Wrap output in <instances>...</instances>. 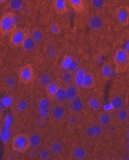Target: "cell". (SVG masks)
<instances>
[{
    "label": "cell",
    "instance_id": "obj_25",
    "mask_svg": "<svg viewBox=\"0 0 129 160\" xmlns=\"http://www.w3.org/2000/svg\"><path fill=\"white\" fill-rule=\"evenodd\" d=\"M111 120H112V118H111L110 115L107 112L101 113L100 117H99V122H100V124L101 125L103 126L109 124L111 122Z\"/></svg>",
    "mask_w": 129,
    "mask_h": 160
},
{
    "label": "cell",
    "instance_id": "obj_30",
    "mask_svg": "<svg viewBox=\"0 0 129 160\" xmlns=\"http://www.w3.org/2000/svg\"><path fill=\"white\" fill-rule=\"evenodd\" d=\"M51 81H52L51 79V77L49 74L47 73H43L42 75H41L40 76V78H39V82H40V83L44 85V87L46 86L47 84H49Z\"/></svg>",
    "mask_w": 129,
    "mask_h": 160
},
{
    "label": "cell",
    "instance_id": "obj_36",
    "mask_svg": "<svg viewBox=\"0 0 129 160\" xmlns=\"http://www.w3.org/2000/svg\"><path fill=\"white\" fill-rule=\"evenodd\" d=\"M7 1V0H0V4H3V3H4V2H6Z\"/></svg>",
    "mask_w": 129,
    "mask_h": 160
},
{
    "label": "cell",
    "instance_id": "obj_31",
    "mask_svg": "<svg viewBox=\"0 0 129 160\" xmlns=\"http://www.w3.org/2000/svg\"><path fill=\"white\" fill-rule=\"evenodd\" d=\"M73 60V58H72V56L65 55L64 58L62 59V62H61V67L62 69H63L64 70L67 69L68 67L70 66V64H71V62Z\"/></svg>",
    "mask_w": 129,
    "mask_h": 160
},
{
    "label": "cell",
    "instance_id": "obj_32",
    "mask_svg": "<svg viewBox=\"0 0 129 160\" xmlns=\"http://www.w3.org/2000/svg\"><path fill=\"white\" fill-rule=\"evenodd\" d=\"M79 67H80L79 65V63H78V62L74 60V59H73V60L72 61L71 64H70V66L68 67V68L66 70H67V71H69V72H70L74 73L78 69H79Z\"/></svg>",
    "mask_w": 129,
    "mask_h": 160
},
{
    "label": "cell",
    "instance_id": "obj_20",
    "mask_svg": "<svg viewBox=\"0 0 129 160\" xmlns=\"http://www.w3.org/2000/svg\"><path fill=\"white\" fill-rule=\"evenodd\" d=\"M30 36L36 41V43H40L44 37V31L40 28H35L32 30Z\"/></svg>",
    "mask_w": 129,
    "mask_h": 160
},
{
    "label": "cell",
    "instance_id": "obj_23",
    "mask_svg": "<svg viewBox=\"0 0 129 160\" xmlns=\"http://www.w3.org/2000/svg\"><path fill=\"white\" fill-rule=\"evenodd\" d=\"M88 106L92 110L97 111L101 108V102L98 97H91L88 101Z\"/></svg>",
    "mask_w": 129,
    "mask_h": 160
},
{
    "label": "cell",
    "instance_id": "obj_17",
    "mask_svg": "<svg viewBox=\"0 0 129 160\" xmlns=\"http://www.w3.org/2000/svg\"><path fill=\"white\" fill-rule=\"evenodd\" d=\"M36 45H37L36 41L33 39L30 34H28L25 41H23L21 48H23V50H26V51H31V50H34Z\"/></svg>",
    "mask_w": 129,
    "mask_h": 160
},
{
    "label": "cell",
    "instance_id": "obj_1",
    "mask_svg": "<svg viewBox=\"0 0 129 160\" xmlns=\"http://www.w3.org/2000/svg\"><path fill=\"white\" fill-rule=\"evenodd\" d=\"M115 71L116 73H122L129 69V52L124 48L116 50L113 58Z\"/></svg>",
    "mask_w": 129,
    "mask_h": 160
},
{
    "label": "cell",
    "instance_id": "obj_26",
    "mask_svg": "<svg viewBox=\"0 0 129 160\" xmlns=\"http://www.w3.org/2000/svg\"><path fill=\"white\" fill-rule=\"evenodd\" d=\"M52 150L51 148H42L39 152V156L41 159H49L52 155Z\"/></svg>",
    "mask_w": 129,
    "mask_h": 160
},
{
    "label": "cell",
    "instance_id": "obj_13",
    "mask_svg": "<svg viewBox=\"0 0 129 160\" xmlns=\"http://www.w3.org/2000/svg\"><path fill=\"white\" fill-rule=\"evenodd\" d=\"M72 156L74 159H84L87 156V152L86 149L81 146H74L72 150Z\"/></svg>",
    "mask_w": 129,
    "mask_h": 160
},
{
    "label": "cell",
    "instance_id": "obj_7",
    "mask_svg": "<svg viewBox=\"0 0 129 160\" xmlns=\"http://www.w3.org/2000/svg\"><path fill=\"white\" fill-rule=\"evenodd\" d=\"M68 0H53V8L57 14L63 15L68 11Z\"/></svg>",
    "mask_w": 129,
    "mask_h": 160
},
{
    "label": "cell",
    "instance_id": "obj_12",
    "mask_svg": "<svg viewBox=\"0 0 129 160\" xmlns=\"http://www.w3.org/2000/svg\"><path fill=\"white\" fill-rule=\"evenodd\" d=\"M95 80L93 74L91 72H86L83 76L82 88L86 90H90L95 86Z\"/></svg>",
    "mask_w": 129,
    "mask_h": 160
},
{
    "label": "cell",
    "instance_id": "obj_33",
    "mask_svg": "<svg viewBox=\"0 0 129 160\" xmlns=\"http://www.w3.org/2000/svg\"><path fill=\"white\" fill-rule=\"evenodd\" d=\"M30 138L31 146L36 147V146H37L40 144L41 138L37 134H34L32 136H30Z\"/></svg>",
    "mask_w": 129,
    "mask_h": 160
},
{
    "label": "cell",
    "instance_id": "obj_27",
    "mask_svg": "<svg viewBox=\"0 0 129 160\" xmlns=\"http://www.w3.org/2000/svg\"><path fill=\"white\" fill-rule=\"evenodd\" d=\"M91 6L95 9L100 10L105 5V0H91Z\"/></svg>",
    "mask_w": 129,
    "mask_h": 160
},
{
    "label": "cell",
    "instance_id": "obj_15",
    "mask_svg": "<svg viewBox=\"0 0 129 160\" xmlns=\"http://www.w3.org/2000/svg\"><path fill=\"white\" fill-rule=\"evenodd\" d=\"M114 69L110 63H105L101 68V75L105 81H109L112 78Z\"/></svg>",
    "mask_w": 129,
    "mask_h": 160
},
{
    "label": "cell",
    "instance_id": "obj_22",
    "mask_svg": "<svg viewBox=\"0 0 129 160\" xmlns=\"http://www.w3.org/2000/svg\"><path fill=\"white\" fill-rule=\"evenodd\" d=\"M54 100H56L58 103H61V104H63V103L67 101L65 87H60Z\"/></svg>",
    "mask_w": 129,
    "mask_h": 160
},
{
    "label": "cell",
    "instance_id": "obj_9",
    "mask_svg": "<svg viewBox=\"0 0 129 160\" xmlns=\"http://www.w3.org/2000/svg\"><path fill=\"white\" fill-rule=\"evenodd\" d=\"M89 27L92 30L98 31L103 28L104 25V21L103 18L98 16V15H95L93 16L89 20Z\"/></svg>",
    "mask_w": 129,
    "mask_h": 160
},
{
    "label": "cell",
    "instance_id": "obj_21",
    "mask_svg": "<svg viewBox=\"0 0 129 160\" xmlns=\"http://www.w3.org/2000/svg\"><path fill=\"white\" fill-rule=\"evenodd\" d=\"M61 80L65 85L73 83V73L64 70L61 75Z\"/></svg>",
    "mask_w": 129,
    "mask_h": 160
},
{
    "label": "cell",
    "instance_id": "obj_16",
    "mask_svg": "<svg viewBox=\"0 0 129 160\" xmlns=\"http://www.w3.org/2000/svg\"><path fill=\"white\" fill-rule=\"evenodd\" d=\"M69 5L75 12L82 13L84 9V0H68Z\"/></svg>",
    "mask_w": 129,
    "mask_h": 160
},
{
    "label": "cell",
    "instance_id": "obj_39",
    "mask_svg": "<svg viewBox=\"0 0 129 160\" xmlns=\"http://www.w3.org/2000/svg\"><path fill=\"white\" fill-rule=\"evenodd\" d=\"M0 66H1V58H0Z\"/></svg>",
    "mask_w": 129,
    "mask_h": 160
},
{
    "label": "cell",
    "instance_id": "obj_28",
    "mask_svg": "<svg viewBox=\"0 0 129 160\" xmlns=\"http://www.w3.org/2000/svg\"><path fill=\"white\" fill-rule=\"evenodd\" d=\"M61 26L57 22H53L49 25V32L53 35H58L61 33Z\"/></svg>",
    "mask_w": 129,
    "mask_h": 160
},
{
    "label": "cell",
    "instance_id": "obj_24",
    "mask_svg": "<svg viewBox=\"0 0 129 160\" xmlns=\"http://www.w3.org/2000/svg\"><path fill=\"white\" fill-rule=\"evenodd\" d=\"M116 118L117 120L121 122H125L129 118V112L127 109L121 108V109L117 111V114H116Z\"/></svg>",
    "mask_w": 129,
    "mask_h": 160
},
{
    "label": "cell",
    "instance_id": "obj_5",
    "mask_svg": "<svg viewBox=\"0 0 129 160\" xmlns=\"http://www.w3.org/2000/svg\"><path fill=\"white\" fill-rule=\"evenodd\" d=\"M28 32L23 28H16L9 35V41L11 44L14 47H21L23 41L28 35Z\"/></svg>",
    "mask_w": 129,
    "mask_h": 160
},
{
    "label": "cell",
    "instance_id": "obj_34",
    "mask_svg": "<svg viewBox=\"0 0 129 160\" xmlns=\"http://www.w3.org/2000/svg\"><path fill=\"white\" fill-rule=\"evenodd\" d=\"M4 82L7 87L11 88L15 85V78H13L12 76H8L6 78Z\"/></svg>",
    "mask_w": 129,
    "mask_h": 160
},
{
    "label": "cell",
    "instance_id": "obj_35",
    "mask_svg": "<svg viewBox=\"0 0 129 160\" xmlns=\"http://www.w3.org/2000/svg\"><path fill=\"white\" fill-rule=\"evenodd\" d=\"M62 147L61 145L59 143H53L51 146V150H52V152H58L61 150Z\"/></svg>",
    "mask_w": 129,
    "mask_h": 160
},
{
    "label": "cell",
    "instance_id": "obj_11",
    "mask_svg": "<svg viewBox=\"0 0 129 160\" xmlns=\"http://www.w3.org/2000/svg\"><path fill=\"white\" fill-rule=\"evenodd\" d=\"M86 71L82 67H79L75 72L73 73V84L77 88H82L83 76Z\"/></svg>",
    "mask_w": 129,
    "mask_h": 160
},
{
    "label": "cell",
    "instance_id": "obj_29",
    "mask_svg": "<svg viewBox=\"0 0 129 160\" xmlns=\"http://www.w3.org/2000/svg\"><path fill=\"white\" fill-rule=\"evenodd\" d=\"M10 7L14 11H19L23 7V0H11Z\"/></svg>",
    "mask_w": 129,
    "mask_h": 160
},
{
    "label": "cell",
    "instance_id": "obj_4",
    "mask_svg": "<svg viewBox=\"0 0 129 160\" xmlns=\"http://www.w3.org/2000/svg\"><path fill=\"white\" fill-rule=\"evenodd\" d=\"M18 78L20 83L23 85H27L34 82L35 74L32 65L27 64L20 67L18 70Z\"/></svg>",
    "mask_w": 129,
    "mask_h": 160
},
{
    "label": "cell",
    "instance_id": "obj_37",
    "mask_svg": "<svg viewBox=\"0 0 129 160\" xmlns=\"http://www.w3.org/2000/svg\"><path fill=\"white\" fill-rule=\"evenodd\" d=\"M127 110H128V112H129V105H128V108H127Z\"/></svg>",
    "mask_w": 129,
    "mask_h": 160
},
{
    "label": "cell",
    "instance_id": "obj_38",
    "mask_svg": "<svg viewBox=\"0 0 129 160\" xmlns=\"http://www.w3.org/2000/svg\"><path fill=\"white\" fill-rule=\"evenodd\" d=\"M128 149L129 150V142H128Z\"/></svg>",
    "mask_w": 129,
    "mask_h": 160
},
{
    "label": "cell",
    "instance_id": "obj_8",
    "mask_svg": "<svg viewBox=\"0 0 129 160\" xmlns=\"http://www.w3.org/2000/svg\"><path fill=\"white\" fill-rule=\"evenodd\" d=\"M60 87L61 86L58 85V82L51 81L49 84H47L46 86H45V92H46L47 97H49V99L54 100Z\"/></svg>",
    "mask_w": 129,
    "mask_h": 160
},
{
    "label": "cell",
    "instance_id": "obj_18",
    "mask_svg": "<svg viewBox=\"0 0 129 160\" xmlns=\"http://www.w3.org/2000/svg\"><path fill=\"white\" fill-rule=\"evenodd\" d=\"M110 105L113 110L118 111L123 108L124 105V100L120 96H114L110 100Z\"/></svg>",
    "mask_w": 129,
    "mask_h": 160
},
{
    "label": "cell",
    "instance_id": "obj_19",
    "mask_svg": "<svg viewBox=\"0 0 129 160\" xmlns=\"http://www.w3.org/2000/svg\"><path fill=\"white\" fill-rule=\"evenodd\" d=\"M70 105L71 108L73 112H79L83 110V103L82 100L79 97H77V98L71 101Z\"/></svg>",
    "mask_w": 129,
    "mask_h": 160
},
{
    "label": "cell",
    "instance_id": "obj_3",
    "mask_svg": "<svg viewBox=\"0 0 129 160\" xmlns=\"http://www.w3.org/2000/svg\"><path fill=\"white\" fill-rule=\"evenodd\" d=\"M11 148L14 151L19 153H25L31 148L30 136L21 133L14 136L11 140Z\"/></svg>",
    "mask_w": 129,
    "mask_h": 160
},
{
    "label": "cell",
    "instance_id": "obj_6",
    "mask_svg": "<svg viewBox=\"0 0 129 160\" xmlns=\"http://www.w3.org/2000/svg\"><path fill=\"white\" fill-rule=\"evenodd\" d=\"M115 18L120 25L128 26L129 25V7L123 5L116 8Z\"/></svg>",
    "mask_w": 129,
    "mask_h": 160
},
{
    "label": "cell",
    "instance_id": "obj_2",
    "mask_svg": "<svg viewBox=\"0 0 129 160\" xmlns=\"http://www.w3.org/2000/svg\"><path fill=\"white\" fill-rule=\"evenodd\" d=\"M17 28L16 14L13 12L4 13L0 18V34L2 36H9Z\"/></svg>",
    "mask_w": 129,
    "mask_h": 160
},
{
    "label": "cell",
    "instance_id": "obj_10",
    "mask_svg": "<svg viewBox=\"0 0 129 160\" xmlns=\"http://www.w3.org/2000/svg\"><path fill=\"white\" fill-rule=\"evenodd\" d=\"M65 115V109L61 103H58L54 106L51 111L52 118L56 120H61Z\"/></svg>",
    "mask_w": 129,
    "mask_h": 160
},
{
    "label": "cell",
    "instance_id": "obj_14",
    "mask_svg": "<svg viewBox=\"0 0 129 160\" xmlns=\"http://www.w3.org/2000/svg\"><path fill=\"white\" fill-rule=\"evenodd\" d=\"M66 96H67V99L68 102H71L73 99L78 97V91L77 87H76L73 83L65 85Z\"/></svg>",
    "mask_w": 129,
    "mask_h": 160
},
{
    "label": "cell",
    "instance_id": "obj_40",
    "mask_svg": "<svg viewBox=\"0 0 129 160\" xmlns=\"http://www.w3.org/2000/svg\"><path fill=\"white\" fill-rule=\"evenodd\" d=\"M128 135H129V133H128Z\"/></svg>",
    "mask_w": 129,
    "mask_h": 160
}]
</instances>
